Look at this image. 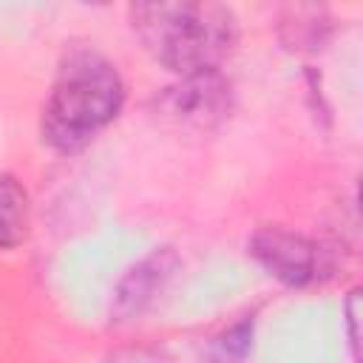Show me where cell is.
<instances>
[{
  "label": "cell",
  "mask_w": 363,
  "mask_h": 363,
  "mask_svg": "<svg viewBox=\"0 0 363 363\" xmlns=\"http://www.w3.org/2000/svg\"><path fill=\"white\" fill-rule=\"evenodd\" d=\"M122 105L125 82L116 65L96 48H71L43 105V142L57 153H77L119 116Z\"/></svg>",
  "instance_id": "obj_1"
},
{
  "label": "cell",
  "mask_w": 363,
  "mask_h": 363,
  "mask_svg": "<svg viewBox=\"0 0 363 363\" xmlns=\"http://www.w3.org/2000/svg\"><path fill=\"white\" fill-rule=\"evenodd\" d=\"M128 14L145 51L179 77L218 71L238 40V20L221 3H136Z\"/></svg>",
  "instance_id": "obj_2"
},
{
  "label": "cell",
  "mask_w": 363,
  "mask_h": 363,
  "mask_svg": "<svg viewBox=\"0 0 363 363\" xmlns=\"http://www.w3.org/2000/svg\"><path fill=\"white\" fill-rule=\"evenodd\" d=\"M250 255L267 269L269 278L286 286H309L329 275L332 261L329 250L318 241L284 230V227H261L250 238Z\"/></svg>",
  "instance_id": "obj_3"
},
{
  "label": "cell",
  "mask_w": 363,
  "mask_h": 363,
  "mask_svg": "<svg viewBox=\"0 0 363 363\" xmlns=\"http://www.w3.org/2000/svg\"><path fill=\"white\" fill-rule=\"evenodd\" d=\"M159 113L176 128L210 130L230 113V82L218 71L182 77L156 99Z\"/></svg>",
  "instance_id": "obj_4"
},
{
  "label": "cell",
  "mask_w": 363,
  "mask_h": 363,
  "mask_svg": "<svg viewBox=\"0 0 363 363\" xmlns=\"http://www.w3.org/2000/svg\"><path fill=\"white\" fill-rule=\"evenodd\" d=\"M179 267V258L173 250L162 247L153 250L147 258H142L133 269H128V275L119 281L116 292H113V320H133L139 318L153 301L156 295L164 289V284L173 278Z\"/></svg>",
  "instance_id": "obj_5"
},
{
  "label": "cell",
  "mask_w": 363,
  "mask_h": 363,
  "mask_svg": "<svg viewBox=\"0 0 363 363\" xmlns=\"http://www.w3.org/2000/svg\"><path fill=\"white\" fill-rule=\"evenodd\" d=\"M28 233V193L14 176H0V250L23 244Z\"/></svg>",
  "instance_id": "obj_6"
},
{
  "label": "cell",
  "mask_w": 363,
  "mask_h": 363,
  "mask_svg": "<svg viewBox=\"0 0 363 363\" xmlns=\"http://www.w3.org/2000/svg\"><path fill=\"white\" fill-rule=\"evenodd\" d=\"M281 26H284V40L289 43V48L315 51L326 43V34H329V17L318 6L286 9V17L281 20Z\"/></svg>",
  "instance_id": "obj_7"
},
{
  "label": "cell",
  "mask_w": 363,
  "mask_h": 363,
  "mask_svg": "<svg viewBox=\"0 0 363 363\" xmlns=\"http://www.w3.org/2000/svg\"><path fill=\"white\" fill-rule=\"evenodd\" d=\"M252 349V318H238L213 340V360L216 363H241Z\"/></svg>",
  "instance_id": "obj_8"
},
{
  "label": "cell",
  "mask_w": 363,
  "mask_h": 363,
  "mask_svg": "<svg viewBox=\"0 0 363 363\" xmlns=\"http://www.w3.org/2000/svg\"><path fill=\"white\" fill-rule=\"evenodd\" d=\"M105 363H182V357L162 346H130L113 352Z\"/></svg>",
  "instance_id": "obj_9"
},
{
  "label": "cell",
  "mask_w": 363,
  "mask_h": 363,
  "mask_svg": "<svg viewBox=\"0 0 363 363\" xmlns=\"http://www.w3.org/2000/svg\"><path fill=\"white\" fill-rule=\"evenodd\" d=\"M357 312H360V289H352L346 303H343V315H346V326H349V346H352V354L357 360Z\"/></svg>",
  "instance_id": "obj_10"
}]
</instances>
